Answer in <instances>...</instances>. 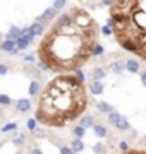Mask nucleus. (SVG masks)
<instances>
[{
    "instance_id": "obj_1",
    "label": "nucleus",
    "mask_w": 146,
    "mask_h": 154,
    "mask_svg": "<svg viewBox=\"0 0 146 154\" xmlns=\"http://www.w3.org/2000/svg\"><path fill=\"white\" fill-rule=\"evenodd\" d=\"M96 36L98 28L83 29L74 22L69 28H59L53 24L40 45L38 58L48 67V70L64 75L65 72H76L91 57V50L98 43Z\"/></svg>"
},
{
    "instance_id": "obj_2",
    "label": "nucleus",
    "mask_w": 146,
    "mask_h": 154,
    "mask_svg": "<svg viewBox=\"0 0 146 154\" xmlns=\"http://www.w3.org/2000/svg\"><path fill=\"white\" fill-rule=\"evenodd\" d=\"M86 91L74 75H59L41 93L34 120L50 127H64L86 110Z\"/></svg>"
},
{
    "instance_id": "obj_3",
    "label": "nucleus",
    "mask_w": 146,
    "mask_h": 154,
    "mask_svg": "<svg viewBox=\"0 0 146 154\" xmlns=\"http://www.w3.org/2000/svg\"><path fill=\"white\" fill-rule=\"evenodd\" d=\"M71 16H72V21L76 26L83 29H91V28H96V22L91 19V16L88 14L86 11L83 9H72L71 11Z\"/></svg>"
},
{
    "instance_id": "obj_4",
    "label": "nucleus",
    "mask_w": 146,
    "mask_h": 154,
    "mask_svg": "<svg viewBox=\"0 0 146 154\" xmlns=\"http://www.w3.org/2000/svg\"><path fill=\"white\" fill-rule=\"evenodd\" d=\"M72 16H71V12H64V14H60V16L57 17L55 21V26H59V28H69V26H72Z\"/></svg>"
},
{
    "instance_id": "obj_5",
    "label": "nucleus",
    "mask_w": 146,
    "mask_h": 154,
    "mask_svg": "<svg viewBox=\"0 0 146 154\" xmlns=\"http://www.w3.org/2000/svg\"><path fill=\"white\" fill-rule=\"evenodd\" d=\"M57 17V11L53 9V7H50V9H46L43 14L40 17H36V21L34 22H41V24H48V22L52 21V19H55Z\"/></svg>"
},
{
    "instance_id": "obj_6",
    "label": "nucleus",
    "mask_w": 146,
    "mask_h": 154,
    "mask_svg": "<svg viewBox=\"0 0 146 154\" xmlns=\"http://www.w3.org/2000/svg\"><path fill=\"white\" fill-rule=\"evenodd\" d=\"M0 48L4 50V51H7V53H11V55H17V46H16V41H11V39H5L4 43L0 45Z\"/></svg>"
},
{
    "instance_id": "obj_7",
    "label": "nucleus",
    "mask_w": 146,
    "mask_h": 154,
    "mask_svg": "<svg viewBox=\"0 0 146 154\" xmlns=\"http://www.w3.org/2000/svg\"><path fill=\"white\" fill-rule=\"evenodd\" d=\"M103 89H105V86H103L101 81H93V82L90 84L91 96H98V94H101V93H103Z\"/></svg>"
},
{
    "instance_id": "obj_8",
    "label": "nucleus",
    "mask_w": 146,
    "mask_h": 154,
    "mask_svg": "<svg viewBox=\"0 0 146 154\" xmlns=\"http://www.w3.org/2000/svg\"><path fill=\"white\" fill-rule=\"evenodd\" d=\"M16 108H17V111H21V113H26V111L31 110V101H29V99H17Z\"/></svg>"
},
{
    "instance_id": "obj_9",
    "label": "nucleus",
    "mask_w": 146,
    "mask_h": 154,
    "mask_svg": "<svg viewBox=\"0 0 146 154\" xmlns=\"http://www.w3.org/2000/svg\"><path fill=\"white\" fill-rule=\"evenodd\" d=\"M78 125H79V127H83V128L86 130V128H90V127L95 125V118H93L91 115H84L83 118H81V120H79Z\"/></svg>"
},
{
    "instance_id": "obj_10",
    "label": "nucleus",
    "mask_w": 146,
    "mask_h": 154,
    "mask_svg": "<svg viewBox=\"0 0 146 154\" xmlns=\"http://www.w3.org/2000/svg\"><path fill=\"white\" fill-rule=\"evenodd\" d=\"M96 108H98V111L100 113H107V115H110V113H113V106L108 105V103H105V101H100V103H96Z\"/></svg>"
},
{
    "instance_id": "obj_11",
    "label": "nucleus",
    "mask_w": 146,
    "mask_h": 154,
    "mask_svg": "<svg viewBox=\"0 0 146 154\" xmlns=\"http://www.w3.org/2000/svg\"><path fill=\"white\" fill-rule=\"evenodd\" d=\"M21 38V29L16 28V26H11L9 28V33H7V39H11V41H16V39Z\"/></svg>"
},
{
    "instance_id": "obj_12",
    "label": "nucleus",
    "mask_w": 146,
    "mask_h": 154,
    "mask_svg": "<svg viewBox=\"0 0 146 154\" xmlns=\"http://www.w3.org/2000/svg\"><path fill=\"white\" fill-rule=\"evenodd\" d=\"M26 74H28L33 81H38L40 75H41V72H40V69H36V65H29L26 67Z\"/></svg>"
},
{
    "instance_id": "obj_13",
    "label": "nucleus",
    "mask_w": 146,
    "mask_h": 154,
    "mask_svg": "<svg viewBox=\"0 0 146 154\" xmlns=\"http://www.w3.org/2000/svg\"><path fill=\"white\" fill-rule=\"evenodd\" d=\"M93 132H95L96 137H107L108 132H107V128H105V125H100V123H95L93 125Z\"/></svg>"
},
{
    "instance_id": "obj_14",
    "label": "nucleus",
    "mask_w": 146,
    "mask_h": 154,
    "mask_svg": "<svg viewBox=\"0 0 146 154\" xmlns=\"http://www.w3.org/2000/svg\"><path fill=\"white\" fill-rule=\"evenodd\" d=\"M125 70H129L131 74H136V72H139V62L138 60H127L125 62Z\"/></svg>"
},
{
    "instance_id": "obj_15",
    "label": "nucleus",
    "mask_w": 146,
    "mask_h": 154,
    "mask_svg": "<svg viewBox=\"0 0 146 154\" xmlns=\"http://www.w3.org/2000/svg\"><path fill=\"white\" fill-rule=\"evenodd\" d=\"M91 77H93V81H101V79L105 77V69H101V67H95V69L91 70Z\"/></svg>"
},
{
    "instance_id": "obj_16",
    "label": "nucleus",
    "mask_w": 146,
    "mask_h": 154,
    "mask_svg": "<svg viewBox=\"0 0 146 154\" xmlns=\"http://www.w3.org/2000/svg\"><path fill=\"white\" fill-rule=\"evenodd\" d=\"M29 29H31V33H33L34 36H40V34H43V31H45V24L34 22L33 26H29Z\"/></svg>"
},
{
    "instance_id": "obj_17",
    "label": "nucleus",
    "mask_w": 146,
    "mask_h": 154,
    "mask_svg": "<svg viewBox=\"0 0 146 154\" xmlns=\"http://www.w3.org/2000/svg\"><path fill=\"white\" fill-rule=\"evenodd\" d=\"M71 149H72V152H81L84 149V144H83L81 139H74L72 142H71Z\"/></svg>"
},
{
    "instance_id": "obj_18",
    "label": "nucleus",
    "mask_w": 146,
    "mask_h": 154,
    "mask_svg": "<svg viewBox=\"0 0 146 154\" xmlns=\"http://www.w3.org/2000/svg\"><path fill=\"white\" fill-rule=\"evenodd\" d=\"M122 118H124V116L120 115V113H117V111H113V113H110V115H108V123L115 127V125L119 123V122L122 120Z\"/></svg>"
},
{
    "instance_id": "obj_19",
    "label": "nucleus",
    "mask_w": 146,
    "mask_h": 154,
    "mask_svg": "<svg viewBox=\"0 0 146 154\" xmlns=\"http://www.w3.org/2000/svg\"><path fill=\"white\" fill-rule=\"evenodd\" d=\"M21 38L28 39L29 43H33V41H34V38H36V36H34V34L31 33V29H29V28H24V29H21Z\"/></svg>"
},
{
    "instance_id": "obj_20",
    "label": "nucleus",
    "mask_w": 146,
    "mask_h": 154,
    "mask_svg": "<svg viewBox=\"0 0 146 154\" xmlns=\"http://www.w3.org/2000/svg\"><path fill=\"white\" fill-rule=\"evenodd\" d=\"M125 70V63L124 62H113L112 63V72H115V74H122V72Z\"/></svg>"
},
{
    "instance_id": "obj_21",
    "label": "nucleus",
    "mask_w": 146,
    "mask_h": 154,
    "mask_svg": "<svg viewBox=\"0 0 146 154\" xmlns=\"http://www.w3.org/2000/svg\"><path fill=\"white\" fill-rule=\"evenodd\" d=\"M40 91V84L38 81H31V84H29V96H36Z\"/></svg>"
},
{
    "instance_id": "obj_22",
    "label": "nucleus",
    "mask_w": 146,
    "mask_h": 154,
    "mask_svg": "<svg viewBox=\"0 0 146 154\" xmlns=\"http://www.w3.org/2000/svg\"><path fill=\"white\" fill-rule=\"evenodd\" d=\"M29 41L28 39H24V38H19V39H16V46H17V50H26L29 46Z\"/></svg>"
},
{
    "instance_id": "obj_23",
    "label": "nucleus",
    "mask_w": 146,
    "mask_h": 154,
    "mask_svg": "<svg viewBox=\"0 0 146 154\" xmlns=\"http://www.w3.org/2000/svg\"><path fill=\"white\" fill-rule=\"evenodd\" d=\"M84 132H86V130L83 128V127H79V125H76L72 128V134L76 135V139H83V137H84Z\"/></svg>"
},
{
    "instance_id": "obj_24",
    "label": "nucleus",
    "mask_w": 146,
    "mask_h": 154,
    "mask_svg": "<svg viewBox=\"0 0 146 154\" xmlns=\"http://www.w3.org/2000/svg\"><path fill=\"white\" fill-rule=\"evenodd\" d=\"M101 53H103V46H101L100 43H96L95 46H93V50H91V57H100Z\"/></svg>"
},
{
    "instance_id": "obj_25",
    "label": "nucleus",
    "mask_w": 146,
    "mask_h": 154,
    "mask_svg": "<svg viewBox=\"0 0 146 154\" xmlns=\"http://www.w3.org/2000/svg\"><path fill=\"white\" fill-rule=\"evenodd\" d=\"M115 128H119V130H129V122L125 120V118H122V120L115 125Z\"/></svg>"
},
{
    "instance_id": "obj_26",
    "label": "nucleus",
    "mask_w": 146,
    "mask_h": 154,
    "mask_svg": "<svg viewBox=\"0 0 146 154\" xmlns=\"http://www.w3.org/2000/svg\"><path fill=\"white\" fill-rule=\"evenodd\" d=\"M103 151H105V146H103V144H95V146H93V152L95 154H101L103 152Z\"/></svg>"
},
{
    "instance_id": "obj_27",
    "label": "nucleus",
    "mask_w": 146,
    "mask_h": 154,
    "mask_svg": "<svg viewBox=\"0 0 146 154\" xmlns=\"http://www.w3.org/2000/svg\"><path fill=\"white\" fill-rule=\"evenodd\" d=\"M26 127H28V130H31V132H34L38 127H36V120L34 118H31V120H28V123H26Z\"/></svg>"
},
{
    "instance_id": "obj_28",
    "label": "nucleus",
    "mask_w": 146,
    "mask_h": 154,
    "mask_svg": "<svg viewBox=\"0 0 146 154\" xmlns=\"http://www.w3.org/2000/svg\"><path fill=\"white\" fill-rule=\"evenodd\" d=\"M53 9H55L57 12L60 11V9H64V7H65V2H64V0H59V2H53Z\"/></svg>"
},
{
    "instance_id": "obj_29",
    "label": "nucleus",
    "mask_w": 146,
    "mask_h": 154,
    "mask_svg": "<svg viewBox=\"0 0 146 154\" xmlns=\"http://www.w3.org/2000/svg\"><path fill=\"white\" fill-rule=\"evenodd\" d=\"M119 149H120L124 154H127V152H129V144L125 142V140H122V142L119 144Z\"/></svg>"
},
{
    "instance_id": "obj_30",
    "label": "nucleus",
    "mask_w": 146,
    "mask_h": 154,
    "mask_svg": "<svg viewBox=\"0 0 146 154\" xmlns=\"http://www.w3.org/2000/svg\"><path fill=\"white\" fill-rule=\"evenodd\" d=\"M0 105H4V106L11 105V98L5 96V94H0Z\"/></svg>"
},
{
    "instance_id": "obj_31",
    "label": "nucleus",
    "mask_w": 146,
    "mask_h": 154,
    "mask_svg": "<svg viewBox=\"0 0 146 154\" xmlns=\"http://www.w3.org/2000/svg\"><path fill=\"white\" fill-rule=\"evenodd\" d=\"M24 140H26V139H24V135H17V137H14V139H12V142L16 144V146H23V144H24Z\"/></svg>"
},
{
    "instance_id": "obj_32",
    "label": "nucleus",
    "mask_w": 146,
    "mask_h": 154,
    "mask_svg": "<svg viewBox=\"0 0 146 154\" xmlns=\"http://www.w3.org/2000/svg\"><path fill=\"white\" fill-rule=\"evenodd\" d=\"M74 77L78 79L79 82H84V74H83V70H81V69H79V70H76V72H74Z\"/></svg>"
},
{
    "instance_id": "obj_33",
    "label": "nucleus",
    "mask_w": 146,
    "mask_h": 154,
    "mask_svg": "<svg viewBox=\"0 0 146 154\" xmlns=\"http://www.w3.org/2000/svg\"><path fill=\"white\" fill-rule=\"evenodd\" d=\"M16 128H17L16 123H7V125L2 128V132H11V130H16Z\"/></svg>"
},
{
    "instance_id": "obj_34",
    "label": "nucleus",
    "mask_w": 146,
    "mask_h": 154,
    "mask_svg": "<svg viewBox=\"0 0 146 154\" xmlns=\"http://www.w3.org/2000/svg\"><path fill=\"white\" fill-rule=\"evenodd\" d=\"M34 137H36V139H43V137H45V130L36 128V130H34Z\"/></svg>"
},
{
    "instance_id": "obj_35",
    "label": "nucleus",
    "mask_w": 146,
    "mask_h": 154,
    "mask_svg": "<svg viewBox=\"0 0 146 154\" xmlns=\"http://www.w3.org/2000/svg\"><path fill=\"white\" fill-rule=\"evenodd\" d=\"M59 152H60V154H74V152H72V149H71V147H67V146H62Z\"/></svg>"
},
{
    "instance_id": "obj_36",
    "label": "nucleus",
    "mask_w": 146,
    "mask_h": 154,
    "mask_svg": "<svg viewBox=\"0 0 146 154\" xmlns=\"http://www.w3.org/2000/svg\"><path fill=\"white\" fill-rule=\"evenodd\" d=\"M7 70H9V69H7V65H5V63H0V75H5V74H7Z\"/></svg>"
},
{
    "instance_id": "obj_37",
    "label": "nucleus",
    "mask_w": 146,
    "mask_h": 154,
    "mask_svg": "<svg viewBox=\"0 0 146 154\" xmlns=\"http://www.w3.org/2000/svg\"><path fill=\"white\" fill-rule=\"evenodd\" d=\"M101 33H103V34H112L113 31H112V28H108V26H103V28H101Z\"/></svg>"
},
{
    "instance_id": "obj_38",
    "label": "nucleus",
    "mask_w": 146,
    "mask_h": 154,
    "mask_svg": "<svg viewBox=\"0 0 146 154\" xmlns=\"http://www.w3.org/2000/svg\"><path fill=\"white\" fill-rule=\"evenodd\" d=\"M24 60H26V62H36V57H34V55H26V57H24Z\"/></svg>"
},
{
    "instance_id": "obj_39",
    "label": "nucleus",
    "mask_w": 146,
    "mask_h": 154,
    "mask_svg": "<svg viewBox=\"0 0 146 154\" xmlns=\"http://www.w3.org/2000/svg\"><path fill=\"white\" fill-rule=\"evenodd\" d=\"M31 154H43V152H41V149L40 147H33L31 149Z\"/></svg>"
},
{
    "instance_id": "obj_40",
    "label": "nucleus",
    "mask_w": 146,
    "mask_h": 154,
    "mask_svg": "<svg viewBox=\"0 0 146 154\" xmlns=\"http://www.w3.org/2000/svg\"><path fill=\"white\" fill-rule=\"evenodd\" d=\"M139 57H141V58H143V60H146V46H144V48H143V50H141Z\"/></svg>"
},
{
    "instance_id": "obj_41",
    "label": "nucleus",
    "mask_w": 146,
    "mask_h": 154,
    "mask_svg": "<svg viewBox=\"0 0 146 154\" xmlns=\"http://www.w3.org/2000/svg\"><path fill=\"white\" fill-rule=\"evenodd\" d=\"M141 82H143V86H146V72L141 74Z\"/></svg>"
},
{
    "instance_id": "obj_42",
    "label": "nucleus",
    "mask_w": 146,
    "mask_h": 154,
    "mask_svg": "<svg viewBox=\"0 0 146 154\" xmlns=\"http://www.w3.org/2000/svg\"><path fill=\"white\" fill-rule=\"evenodd\" d=\"M127 154H146V151H131Z\"/></svg>"
},
{
    "instance_id": "obj_43",
    "label": "nucleus",
    "mask_w": 146,
    "mask_h": 154,
    "mask_svg": "<svg viewBox=\"0 0 146 154\" xmlns=\"http://www.w3.org/2000/svg\"><path fill=\"white\" fill-rule=\"evenodd\" d=\"M0 45H2V36H0Z\"/></svg>"
},
{
    "instance_id": "obj_44",
    "label": "nucleus",
    "mask_w": 146,
    "mask_h": 154,
    "mask_svg": "<svg viewBox=\"0 0 146 154\" xmlns=\"http://www.w3.org/2000/svg\"><path fill=\"white\" fill-rule=\"evenodd\" d=\"M144 142H146V137H144Z\"/></svg>"
},
{
    "instance_id": "obj_45",
    "label": "nucleus",
    "mask_w": 146,
    "mask_h": 154,
    "mask_svg": "<svg viewBox=\"0 0 146 154\" xmlns=\"http://www.w3.org/2000/svg\"><path fill=\"white\" fill-rule=\"evenodd\" d=\"M17 154H19V152H17Z\"/></svg>"
}]
</instances>
